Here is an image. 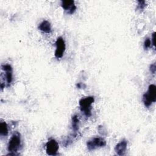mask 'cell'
<instances>
[{
	"label": "cell",
	"mask_w": 156,
	"mask_h": 156,
	"mask_svg": "<svg viewBox=\"0 0 156 156\" xmlns=\"http://www.w3.org/2000/svg\"><path fill=\"white\" fill-rule=\"evenodd\" d=\"M79 126V119L77 115H74L72 117V129L74 132H77Z\"/></svg>",
	"instance_id": "13"
},
{
	"label": "cell",
	"mask_w": 156,
	"mask_h": 156,
	"mask_svg": "<svg viewBox=\"0 0 156 156\" xmlns=\"http://www.w3.org/2000/svg\"><path fill=\"white\" fill-rule=\"evenodd\" d=\"M94 102V98L93 96H87L79 100L80 109L87 117H89L91 115V104Z\"/></svg>",
	"instance_id": "2"
},
{
	"label": "cell",
	"mask_w": 156,
	"mask_h": 156,
	"mask_svg": "<svg viewBox=\"0 0 156 156\" xmlns=\"http://www.w3.org/2000/svg\"><path fill=\"white\" fill-rule=\"evenodd\" d=\"M58 148V144L54 139L49 140L46 144V152L49 155H57Z\"/></svg>",
	"instance_id": "7"
},
{
	"label": "cell",
	"mask_w": 156,
	"mask_h": 156,
	"mask_svg": "<svg viewBox=\"0 0 156 156\" xmlns=\"http://www.w3.org/2000/svg\"><path fill=\"white\" fill-rule=\"evenodd\" d=\"M1 69L4 71L5 78V86L9 87L12 82V68L9 64H4L1 65Z\"/></svg>",
	"instance_id": "6"
},
{
	"label": "cell",
	"mask_w": 156,
	"mask_h": 156,
	"mask_svg": "<svg viewBox=\"0 0 156 156\" xmlns=\"http://www.w3.org/2000/svg\"><path fill=\"white\" fill-rule=\"evenodd\" d=\"M138 4L137 9L141 11L143 10L144 9V7L146 6V1H138Z\"/></svg>",
	"instance_id": "14"
},
{
	"label": "cell",
	"mask_w": 156,
	"mask_h": 156,
	"mask_svg": "<svg viewBox=\"0 0 156 156\" xmlns=\"http://www.w3.org/2000/svg\"><path fill=\"white\" fill-rule=\"evenodd\" d=\"M106 145L105 140L102 137H95L89 140L87 143L88 151H93L96 149L104 147Z\"/></svg>",
	"instance_id": "4"
},
{
	"label": "cell",
	"mask_w": 156,
	"mask_h": 156,
	"mask_svg": "<svg viewBox=\"0 0 156 156\" xmlns=\"http://www.w3.org/2000/svg\"><path fill=\"white\" fill-rule=\"evenodd\" d=\"M127 146V141L126 140H122L119 143H118L115 147V151L116 154L120 156L124 155L125 154Z\"/></svg>",
	"instance_id": "9"
},
{
	"label": "cell",
	"mask_w": 156,
	"mask_h": 156,
	"mask_svg": "<svg viewBox=\"0 0 156 156\" xmlns=\"http://www.w3.org/2000/svg\"><path fill=\"white\" fill-rule=\"evenodd\" d=\"M61 6L69 14H73L76 10V6L73 0L62 1Z\"/></svg>",
	"instance_id": "8"
},
{
	"label": "cell",
	"mask_w": 156,
	"mask_h": 156,
	"mask_svg": "<svg viewBox=\"0 0 156 156\" xmlns=\"http://www.w3.org/2000/svg\"><path fill=\"white\" fill-rule=\"evenodd\" d=\"M9 132L8 126L5 121H1L0 122V135L1 136H5Z\"/></svg>",
	"instance_id": "12"
},
{
	"label": "cell",
	"mask_w": 156,
	"mask_h": 156,
	"mask_svg": "<svg viewBox=\"0 0 156 156\" xmlns=\"http://www.w3.org/2000/svg\"><path fill=\"white\" fill-rule=\"evenodd\" d=\"M78 136H79V133H77L76 132H74V133L69 135L63 141V145L65 147H66L70 145L71 143H73V142L74 140L78 138Z\"/></svg>",
	"instance_id": "10"
},
{
	"label": "cell",
	"mask_w": 156,
	"mask_h": 156,
	"mask_svg": "<svg viewBox=\"0 0 156 156\" xmlns=\"http://www.w3.org/2000/svg\"><path fill=\"white\" fill-rule=\"evenodd\" d=\"M149 69H150V71L152 74H155V71H156V64H155V63H154L151 65Z\"/></svg>",
	"instance_id": "16"
},
{
	"label": "cell",
	"mask_w": 156,
	"mask_h": 156,
	"mask_svg": "<svg viewBox=\"0 0 156 156\" xmlns=\"http://www.w3.org/2000/svg\"><path fill=\"white\" fill-rule=\"evenodd\" d=\"M155 32H153L152 35V41H151V44H152V45L155 47Z\"/></svg>",
	"instance_id": "17"
},
{
	"label": "cell",
	"mask_w": 156,
	"mask_h": 156,
	"mask_svg": "<svg viewBox=\"0 0 156 156\" xmlns=\"http://www.w3.org/2000/svg\"><path fill=\"white\" fill-rule=\"evenodd\" d=\"M38 29L45 33H50L51 32V30H52L51 23L47 20H43L39 24Z\"/></svg>",
	"instance_id": "11"
},
{
	"label": "cell",
	"mask_w": 156,
	"mask_h": 156,
	"mask_svg": "<svg viewBox=\"0 0 156 156\" xmlns=\"http://www.w3.org/2000/svg\"><path fill=\"white\" fill-rule=\"evenodd\" d=\"M143 101L146 107H149L152 102L156 101V86L151 84L148 87V90L143 96Z\"/></svg>",
	"instance_id": "3"
},
{
	"label": "cell",
	"mask_w": 156,
	"mask_h": 156,
	"mask_svg": "<svg viewBox=\"0 0 156 156\" xmlns=\"http://www.w3.org/2000/svg\"><path fill=\"white\" fill-rule=\"evenodd\" d=\"M21 144V135L18 132H15L12 135L10 139L9 140L7 149L9 154L7 155H17L16 152L20 149Z\"/></svg>",
	"instance_id": "1"
},
{
	"label": "cell",
	"mask_w": 156,
	"mask_h": 156,
	"mask_svg": "<svg viewBox=\"0 0 156 156\" xmlns=\"http://www.w3.org/2000/svg\"><path fill=\"white\" fill-rule=\"evenodd\" d=\"M55 45H56V49L54 53L55 57L57 58H60L63 57V53L65 52V51L66 49L65 42L63 38L61 37H58L55 41Z\"/></svg>",
	"instance_id": "5"
},
{
	"label": "cell",
	"mask_w": 156,
	"mask_h": 156,
	"mask_svg": "<svg viewBox=\"0 0 156 156\" xmlns=\"http://www.w3.org/2000/svg\"><path fill=\"white\" fill-rule=\"evenodd\" d=\"M151 46V40H150L149 38H146L144 40V49L145 50L148 49V48H149Z\"/></svg>",
	"instance_id": "15"
}]
</instances>
